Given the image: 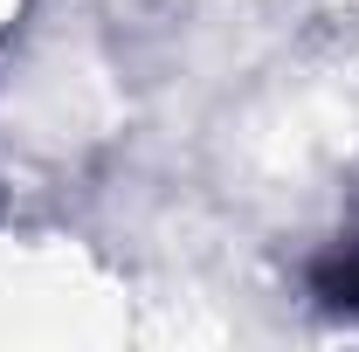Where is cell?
I'll list each match as a JSON object with an SVG mask.
<instances>
[{
    "instance_id": "6da1fadb",
    "label": "cell",
    "mask_w": 359,
    "mask_h": 352,
    "mask_svg": "<svg viewBox=\"0 0 359 352\" xmlns=\"http://www.w3.org/2000/svg\"><path fill=\"white\" fill-rule=\"evenodd\" d=\"M311 290L332 311H359V242H339V249L311 269Z\"/></svg>"
}]
</instances>
